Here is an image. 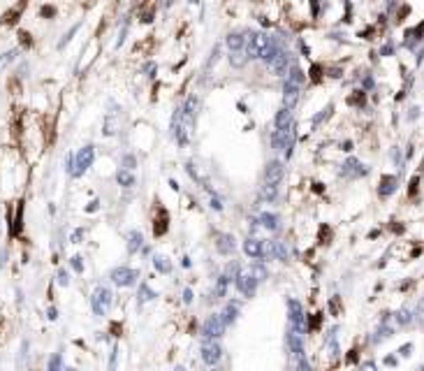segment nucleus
<instances>
[{
    "mask_svg": "<svg viewBox=\"0 0 424 371\" xmlns=\"http://www.w3.org/2000/svg\"><path fill=\"white\" fill-rule=\"evenodd\" d=\"M153 265H156V269H158V272H162V274H169V272H172V265H169V260H167V257H162V255H156V257H153Z\"/></svg>",
    "mask_w": 424,
    "mask_h": 371,
    "instance_id": "26",
    "label": "nucleus"
},
{
    "mask_svg": "<svg viewBox=\"0 0 424 371\" xmlns=\"http://www.w3.org/2000/svg\"><path fill=\"white\" fill-rule=\"evenodd\" d=\"M301 86L304 84H297V81H285V89H283V107H288V109H294L297 107V102H299L301 97Z\"/></svg>",
    "mask_w": 424,
    "mask_h": 371,
    "instance_id": "8",
    "label": "nucleus"
},
{
    "mask_svg": "<svg viewBox=\"0 0 424 371\" xmlns=\"http://www.w3.org/2000/svg\"><path fill=\"white\" fill-rule=\"evenodd\" d=\"M397 190V177H382V181H380V197H387V195H392Z\"/></svg>",
    "mask_w": 424,
    "mask_h": 371,
    "instance_id": "16",
    "label": "nucleus"
},
{
    "mask_svg": "<svg viewBox=\"0 0 424 371\" xmlns=\"http://www.w3.org/2000/svg\"><path fill=\"white\" fill-rule=\"evenodd\" d=\"M112 301H114V295H112V290H109V288H105V285H97L95 292H93V297H90L93 313H95V316H105L107 311L112 309Z\"/></svg>",
    "mask_w": 424,
    "mask_h": 371,
    "instance_id": "2",
    "label": "nucleus"
},
{
    "mask_svg": "<svg viewBox=\"0 0 424 371\" xmlns=\"http://www.w3.org/2000/svg\"><path fill=\"white\" fill-rule=\"evenodd\" d=\"M246 61H248V53H244L241 49H239V51H230V63L234 68H244Z\"/></svg>",
    "mask_w": 424,
    "mask_h": 371,
    "instance_id": "24",
    "label": "nucleus"
},
{
    "mask_svg": "<svg viewBox=\"0 0 424 371\" xmlns=\"http://www.w3.org/2000/svg\"><path fill=\"white\" fill-rule=\"evenodd\" d=\"M141 246H144V237H141V232L133 230L130 234H128V251H130V253H137Z\"/></svg>",
    "mask_w": 424,
    "mask_h": 371,
    "instance_id": "17",
    "label": "nucleus"
},
{
    "mask_svg": "<svg viewBox=\"0 0 424 371\" xmlns=\"http://www.w3.org/2000/svg\"><path fill=\"white\" fill-rule=\"evenodd\" d=\"M276 195H278V186L265 184V188H262V200H267V202H274Z\"/></svg>",
    "mask_w": 424,
    "mask_h": 371,
    "instance_id": "27",
    "label": "nucleus"
},
{
    "mask_svg": "<svg viewBox=\"0 0 424 371\" xmlns=\"http://www.w3.org/2000/svg\"><path fill=\"white\" fill-rule=\"evenodd\" d=\"M183 301H186V304H190V301H193V290H186V292H183Z\"/></svg>",
    "mask_w": 424,
    "mask_h": 371,
    "instance_id": "38",
    "label": "nucleus"
},
{
    "mask_svg": "<svg viewBox=\"0 0 424 371\" xmlns=\"http://www.w3.org/2000/svg\"><path fill=\"white\" fill-rule=\"evenodd\" d=\"M123 165H125V169H133V167H134V158H133V156H125V158H123Z\"/></svg>",
    "mask_w": 424,
    "mask_h": 371,
    "instance_id": "35",
    "label": "nucleus"
},
{
    "mask_svg": "<svg viewBox=\"0 0 424 371\" xmlns=\"http://www.w3.org/2000/svg\"><path fill=\"white\" fill-rule=\"evenodd\" d=\"M420 316H424V301L420 304Z\"/></svg>",
    "mask_w": 424,
    "mask_h": 371,
    "instance_id": "40",
    "label": "nucleus"
},
{
    "mask_svg": "<svg viewBox=\"0 0 424 371\" xmlns=\"http://www.w3.org/2000/svg\"><path fill=\"white\" fill-rule=\"evenodd\" d=\"M139 290H141V301H149V300H153V297H158V295H156V292L151 290V288L146 285V283H141V285H139Z\"/></svg>",
    "mask_w": 424,
    "mask_h": 371,
    "instance_id": "28",
    "label": "nucleus"
},
{
    "mask_svg": "<svg viewBox=\"0 0 424 371\" xmlns=\"http://www.w3.org/2000/svg\"><path fill=\"white\" fill-rule=\"evenodd\" d=\"M267 68H269V72L276 74V77H288V72H290V53L276 49V53L267 61Z\"/></svg>",
    "mask_w": 424,
    "mask_h": 371,
    "instance_id": "3",
    "label": "nucleus"
},
{
    "mask_svg": "<svg viewBox=\"0 0 424 371\" xmlns=\"http://www.w3.org/2000/svg\"><path fill=\"white\" fill-rule=\"evenodd\" d=\"M248 58H260V61H269L271 56L276 53V45L274 40L265 33H253L248 37V46H246Z\"/></svg>",
    "mask_w": 424,
    "mask_h": 371,
    "instance_id": "1",
    "label": "nucleus"
},
{
    "mask_svg": "<svg viewBox=\"0 0 424 371\" xmlns=\"http://www.w3.org/2000/svg\"><path fill=\"white\" fill-rule=\"evenodd\" d=\"M288 255H290V251H288V246H285V241H274V257L276 260L288 262Z\"/></svg>",
    "mask_w": 424,
    "mask_h": 371,
    "instance_id": "23",
    "label": "nucleus"
},
{
    "mask_svg": "<svg viewBox=\"0 0 424 371\" xmlns=\"http://www.w3.org/2000/svg\"><path fill=\"white\" fill-rule=\"evenodd\" d=\"M237 313H239V304H237V301H230V304L223 309L221 316H223V320H225L227 325H232V323L237 320Z\"/></svg>",
    "mask_w": 424,
    "mask_h": 371,
    "instance_id": "19",
    "label": "nucleus"
},
{
    "mask_svg": "<svg viewBox=\"0 0 424 371\" xmlns=\"http://www.w3.org/2000/svg\"><path fill=\"white\" fill-rule=\"evenodd\" d=\"M109 276H112V281H114L116 285L128 288V285H134V283H137L139 272H137V269H130V267H116V269H112Z\"/></svg>",
    "mask_w": 424,
    "mask_h": 371,
    "instance_id": "5",
    "label": "nucleus"
},
{
    "mask_svg": "<svg viewBox=\"0 0 424 371\" xmlns=\"http://www.w3.org/2000/svg\"><path fill=\"white\" fill-rule=\"evenodd\" d=\"M225 45H227L230 51H239V49H244V45H246V37L241 35V33H230V35L225 37Z\"/></svg>",
    "mask_w": 424,
    "mask_h": 371,
    "instance_id": "15",
    "label": "nucleus"
},
{
    "mask_svg": "<svg viewBox=\"0 0 424 371\" xmlns=\"http://www.w3.org/2000/svg\"><path fill=\"white\" fill-rule=\"evenodd\" d=\"M288 346H290V353L294 355V360H301L304 357V341H301V334L294 329L292 334H288Z\"/></svg>",
    "mask_w": 424,
    "mask_h": 371,
    "instance_id": "13",
    "label": "nucleus"
},
{
    "mask_svg": "<svg viewBox=\"0 0 424 371\" xmlns=\"http://www.w3.org/2000/svg\"><path fill=\"white\" fill-rule=\"evenodd\" d=\"M292 123V109H288V107H283L281 112L276 114V128H285V125Z\"/></svg>",
    "mask_w": 424,
    "mask_h": 371,
    "instance_id": "21",
    "label": "nucleus"
},
{
    "mask_svg": "<svg viewBox=\"0 0 424 371\" xmlns=\"http://www.w3.org/2000/svg\"><path fill=\"white\" fill-rule=\"evenodd\" d=\"M343 174H353V177H359V174H366V169L362 167V165H359V162H357V160H348V162H345L343 165Z\"/></svg>",
    "mask_w": 424,
    "mask_h": 371,
    "instance_id": "20",
    "label": "nucleus"
},
{
    "mask_svg": "<svg viewBox=\"0 0 424 371\" xmlns=\"http://www.w3.org/2000/svg\"><path fill=\"white\" fill-rule=\"evenodd\" d=\"M93 158H95L93 146H84V149L77 153V158H74V169H72V174H74V177H81V174L93 165Z\"/></svg>",
    "mask_w": 424,
    "mask_h": 371,
    "instance_id": "7",
    "label": "nucleus"
},
{
    "mask_svg": "<svg viewBox=\"0 0 424 371\" xmlns=\"http://www.w3.org/2000/svg\"><path fill=\"white\" fill-rule=\"evenodd\" d=\"M81 237H84V230H77L74 234H72V241H74V244H79Z\"/></svg>",
    "mask_w": 424,
    "mask_h": 371,
    "instance_id": "37",
    "label": "nucleus"
},
{
    "mask_svg": "<svg viewBox=\"0 0 424 371\" xmlns=\"http://www.w3.org/2000/svg\"><path fill=\"white\" fill-rule=\"evenodd\" d=\"M250 272L257 276V281H265V278H267V269H265V267H253Z\"/></svg>",
    "mask_w": 424,
    "mask_h": 371,
    "instance_id": "30",
    "label": "nucleus"
},
{
    "mask_svg": "<svg viewBox=\"0 0 424 371\" xmlns=\"http://www.w3.org/2000/svg\"><path fill=\"white\" fill-rule=\"evenodd\" d=\"M288 311H290V323L297 332L306 329V316H304V306L297 300H288Z\"/></svg>",
    "mask_w": 424,
    "mask_h": 371,
    "instance_id": "9",
    "label": "nucleus"
},
{
    "mask_svg": "<svg viewBox=\"0 0 424 371\" xmlns=\"http://www.w3.org/2000/svg\"><path fill=\"white\" fill-rule=\"evenodd\" d=\"M61 367V355H53L51 362H49V369H58Z\"/></svg>",
    "mask_w": 424,
    "mask_h": 371,
    "instance_id": "33",
    "label": "nucleus"
},
{
    "mask_svg": "<svg viewBox=\"0 0 424 371\" xmlns=\"http://www.w3.org/2000/svg\"><path fill=\"white\" fill-rule=\"evenodd\" d=\"M260 223H262V228H267V230H278V216L276 213H269V211H265V213H260Z\"/></svg>",
    "mask_w": 424,
    "mask_h": 371,
    "instance_id": "18",
    "label": "nucleus"
},
{
    "mask_svg": "<svg viewBox=\"0 0 424 371\" xmlns=\"http://www.w3.org/2000/svg\"><path fill=\"white\" fill-rule=\"evenodd\" d=\"M49 318H51V320L58 318V313H56V309H49Z\"/></svg>",
    "mask_w": 424,
    "mask_h": 371,
    "instance_id": "39",
    "label": "nucleus"
},
{
    "mask_svg": "<svg viewBox=\"0 0 424 371\" xmlns=\"http://www.w3.org/2000/svg\"><path fill=\"white\" fill-rule=\"evenodd\" d=\"M283 174H285V167H283L281 160H271L265 169V184H274L278 186L283 181Z\"/></svg>",
    "mask_w": 424,
    "mask_h": 371,
    "instance_id": "11",
    "label": "nucleus"
},
{
    "mask_svg": "<svg viewBox=\"0 0 424 371\" xmlns=\"http://www.w3.org/2000/svg\"><path fill=\"white\" fill-rule=\"evenodd\" d=\"M72 267H74V272H79V274L84 272V262H81V257H79V255H74V257H72Z\"/></svg>",
    "mask_w": 424,
    "mask_h": 371,
    "instance_id": "31",
    "label": "nucleus"
},
{
    "mask_svg": "<svg viewBox=\"0 0 424 371\" xmlns=\"http://www.w3.org/2000/svg\"><path fill=\"white\" fill-rule=\"evenodd\" d=\"M237 288H239V292L244 295V297H253L255 295V290H257V276L248 269V272H239V276H237Z\"/></svg>",
    "mask_w": 424,
    "mask_h": 371,
    "instance_id": "6",
    "label": "nucleus"
},
{
    "mask_svg": "<svg viewBox=\"0 0 424 371\" xmlns=\"http://www.w3.org/2000/svg\"><path fill=\"white\" fill-rule=\"evenodd\" d=\"M216 248H218V253H223V255H230V253H234V248H237V244H234V237H232V234H227V232L218 234V237H216Z\"/></svg>",
    "mask_w": 424,
    "mask_h": 371,
    "instance_id": "12",
    "label": "nucleus"
},
{
    "mask_svg": "<svg viewBox=\"0 0 424 371\" xmlns=\"http://www.w3.org/2000/svg\"><path fill=\"white\" fill-rule=\"evenodd\" d=\"M225 329H227V323L223 320L221 313H216L202 325V336L204 339H218V336L225 334Z\"/></svg>",
    "mask_w": 424,
    "mask_h": 371,
    "instance_id": "4",
    "label": "nucleus"
},
{
    "mask_svg": "<svg viewBox=\"0 0 424 371\" xmlns=\"http://www.w3.org/2000/svg\"><path fill=\"white\" fill-rule=\"evenodd\" d=\"M244 253H246L248 257H262V241L255 237H248L246 241H244Z\"/></svg>",
    "mask_w": 424,
    "mask_h": 371,
    "instance_id": "14",
    "label": "nucleus"
},
{
    "mask_svg": "<svg viewBox=\"0 0 424 371\" xmlns=\"http://www.w3.org/2000/svg\"><path fill=\"white\" fill-rule=\"evenodd\" d=\"M14 56H17V51H9V53H5V56L0 58V68H2L5 63H12V61H14Z\"/></svg>",
    "mask_w": 424,
    "mask_h": 371,
    "instance_id": "32",
    "label": "nucleus"
},
{
    "mask_svg": "<svg viewBox=\"0 0 424 371\" xmlns=\"http://www.w3.org/2000/svg\"><path fill=\"white\" fill-rule=\"evenodd\" d=\"M58 283H61V285H67V283H70V278H67V272H58Z\"/></svg>",
    "mask_w": 424,
    "mask_h": 371,
    "instance_id": "34",
    "label": "nucleus"
},
{
    "mask_svg": "<svg viewBox=\"0 0 424 371\" xmlns=\"http://www.w3.org/2000/svg\"><path fill=\"white\" fill-rule=\"evenodd\" d=\"M223 357V348L213 339H206L202 346V360L204 364H209V367H213V364H218Z\"/></svg>",
    "mask_w": 424,
    "mask_h": 371,
    "instance_id": "10",
    "label": "nucleus"
},
{
    "mask_svg": "<svg viewBox=\"0 0 424 371\" xmlns=\"http://www.w3.org/2000/svg\"><path fill=\"white\" fill-rule=\"evenodd\" d=\"M397 320H399V325H408V323L413 320V318H410V311H406V309H403V311H399Z\"/></svg>",
    "mask_w": 424,
    "mask_h": 371,
    "instance_id": "29",
    "label": "nucleus"
},
{
    "mask_svg": "<svg viewBox=\"0 0 424 371\" xmlns=\"http://www.w3.org/2000/svg\"><path fill=\"white\" fill-rule=\"evenodd\" d=\"M227 283H230V278L227 276L223 274V276H218V283H216V288H213V300H221V297H225V292H227Z\"/></svg>",
    "mask_w": 424,
    "mask_h": 371,
    "instance_id": "22",
    "label": "nucleus"
},
{
    "mask_svg": "<svg viewBox=\"0 0 424 371\" xmlns=\"http://www.w3.org/2000/svg\"><path fill=\"white\" fill-rule=\"evenodd\" d=\"M211 207H213V209H216V211H221V209H223L221 200H218V197H216V195H213V197H211Z\"/></svg>",
    "mask_w": 424,
    "mask_h": 371,
    "instance_id": "36",
    "label": "nucleus"
},
{
    "mask_svg": "<svg viewBox=\"0 0 424 371\" xmlns=\"http://www.w3.org/2000/svg\"><path fill=\"white\" fill-rule=\"evenodd\" d=\"M116 181L121 186H125V188H130V186H134V177L128 172V169H118V174H116Z\"/></svg>",
    "mask_w": 424,
    "mask_h": 371,
    "instance_id": "25",
    "label": "nucleus"
}]
</instances>
